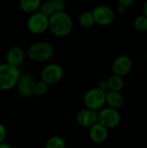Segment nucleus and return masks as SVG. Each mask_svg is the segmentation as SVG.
<instances>
[{"instance_id": "nucleus-17", "label": "nucleus", "mask_w": 147, "mask_h": 148, "mask_svg": "<svg viewBox=\"0 0 147 148\" xmlns=\"http://www.w3.org/2000/svg\"><path fill=\"white\" fill-rule=\"evenodd\" d=\"M79 23H80V25L82 28H84V29H91L95 24L92 11H88V10L83 11L80 15Z\"/></svg>"}, {"instance_id": "nucleus-29", "label": "nucleus", "mask_w": 147, "mask_h": 148, "mask_svg": "<svg viewBox=\"0 0 147 148\" xmlns=\"http://www.w3.org/2000/svg\"><path fill=\"white\" fill-rule=\"evenodd\" d=\"M146 61H147V54H146Z\"/></svg>"}, {"instance_id": "nucleus-5", "label": "nucleus", "mask_w": 147, "mask_h": 148, "mask_svg": "<svg viewBox=\"0 0 147 148\" xmlns=\"http://www.w3.org/2000/svg\"><path fill=\"white\" fill-rule=\"evenodd\" d=\"M121 121V116L119 110L112 108H102L98 112V123L107 129L117 127Z\"/></svg>"}, {"instance_id": "nucleus-16", "label": "nucleus", "mask_w": 147, "mask_h": 148, "mask_svg": "<svg viewBox=\"0 0 147 148\" xmlns=\"http://www.w3.org/2000/svg\"><path fill=\"white\" fill-rule=\"evenodd\" d=\"M107 82H108V87H109V90L112 91H118L120 92L125 85L124 82V79L122 76L117 75H112L108 77Z\"/></svg>"}, {"instance_id": "nucleus-22", "label": "nucleus", "mask_w": 147, "mask_h": 148, "mask_svg": "<svg viewBox=\"0 0 147 148\" xmlns=\"http://www.w3.org/2000/svg\"><path fill=\"white\" fill-rule=\"evenodd\" d=\"M54 6L55 8V11H63L66 6L65 0H52Z\"/></svg>"}, {"instance_id": "nucleus-10", "label": "nucleus", "mask_w": 147, "mask_h": 148, "mask_svg": "<svg viewBox=\"0 0 147 148\" xmlns=\"http://www.w3.org/2000/svg\"><path fill=\"white\" fill-rule=\"evenodd\" d=\"M132 66L133 63L130 57L126 55H120L113 60L112 64V70L114 75L123 77L130 73Z\"/></svg>"}, {"instance_id": "nucleus-11", "label": "nucleus", "mask_w": 147, "mask_h": 148, "mask_svg": "<svg viewBox=\"0 0 147 148\" xmlns=\"http://www.w3.org/2000/svg\"><path fill=\"white\" fill-rule=\"evenodd\" d=\"M75 120L79 126L89 128L98 122V112L85 108L77 113Z\"/></svg>"}, {"instance_id": "nucleus-26", "label": "nucleus", "mask_w": 147, "mask_h": 148, "mask_svg": "<svg viewBox=\"0 0 147 148\" xmlns=\"http://www.w3.org/2000/svg\"><path fill=\"white\" fill-rule=\"evenodd\" d=\"M0 148H12V147L10 144H8V143L3 141V142L0 143Z\"/></svg>"}, {"instance_id": "nucleus-1", "label": "nucleus", "mask_w": 147, "mask_h": 148, "mask_svg": "<svg viewBox=\"0 0 147 148\" xmlns=\"http://www.w3.org/2000/svg\"><path fill=\"white\" fill-rule=\"evenodd\" d=\"M73 26L72 18L64 10L55 12L49 17V29L57 37H65L70 35Z\"/></svg>"}, {"instance_id": "nucleus-6", "label": "nucleus", "mask_w": 147, "mask_h": 148, "mask_svg": "<svg viewBox=\"0 0 147 148\" xmlns=\"http://www.w3.org/2000/svg\"><path fill=\"white\" fill-rule=\"evenodd\" d=\"M27 28L29 31L34 35H40L49 29V16L37 10L28 18Z\"/></svg>"}, {"instance_id": "nucleus-12", "label": "nucleus", "mask_w": 147, "mask_h": 148, "mask_svg": "<svg viewBox=\"0 0 147 148\" xmlns=\"http://www.w3.org/2000/svg\"><path fill=\"white\" fill-rule=\"evenodd\" d=\"M24 58H25V53L23 49L19 46H13L6 53L5 62L19 68V66L23 64Z\"/></svg>"}, {"instance_id": "nucleus-20", "label": "nucleus", "mask_w": 147, "mask_h": 148, "mask_svg": "<svg viewBox=\"0 0 147 148\" xmlns=\"http://www.w3.org/2000/svg\"><path fill=\"white\" fill-rule=\"evenodd\" d=\"M39 11H41L42 14L46 15L49 17L55 12H56L52 0H45L44 2H42L39 8Z\"/></svg>"}, {"instance_id": "nucleus-21", "label": "nucleus", "mask_w": 147, "mask_h": 148, "mask_svg": "<svg viewBox=\"0 0 147 148\" xmlns=\"http://www.w3.org/2000/svg\"><path fill=\"white\" fill-rule=\"evenodd\" d=\"M133 27L139 32L147 31V17L144 15L138 16L133 20Z\"/></svg>"}, {"instance_id": "nucleus-18", "label": "nucleus", "mask_w": 147, "mask_h": 148, "mask_svg": "<svg viewBox=\"0 0 147 148\" xmlns=\"http://www.w3.org/2000/svg\"><path fill=\"white\" fill-rule=\"evenodd\" d=\"M44 148H66V143L62 137L52 136L45 143Z\"/></svg>"}, {"instance_id": "nucleus-19", "label": "nucleus", "mask_w": 147, "mask_h": 148, "mask_svg": "<svg viewBox=\"0 0 147 148\" xmlns=\"http://www.w3.org/2000/svg\"><path fill=\"white\" fill-rule=\"evenodd\" d=\"M49 84L46 83L44 81L38 80L35 82V86H34V95L36 96H43L47 94L48 90H49Z\"/></svg>"}, {"instance_id": "nucleus-8", "label": "nucleus", "mask_w": 147, "mask_h": 148, "mask_svg": "<svg viewBox=\"0 0 147 148\" xmlns=\"http://www.w3.org/2000/svg\"><path fill=\"white\" fill-rule=\"evenodd\" d=\"M63 77V69L56 63L46 65L41 72V79L49 85L58 83Z\"/></svg>"}, {"instance_id": "nucleus-9", "label": "nucleus", "mask_w": 147, "mask_h": 148, "mask_svg": "<svg viewBox=\"0 0 147 148\" xmlns=\"http://www.w3.org/2000/svg\"><path fill=\"white\" fill-rule=\"evenodd\" d=\"M35 82L36 81L30 75H21L16 85V88L19 95L24 98H29L33 96Z\"/></svg>"}, {"instance_id": "nucleus-15", "label": "nucleus", "mask_w": 147, "mask_h": 148, "mask_svg": "<svg viewBox=\"0 0 147 148\" xmlns=\"http://www.w3.org/2000/svg\"><path fill=\"white\" fill-rule=\"evenodd\" d=\"M41 3L42 0H19L20 9L23 12L29 14H32L39 10Z\"/></svg>"}, {"instance_id": "nucleus-13", "label": "nucleus", "mask_w": 147, "mask_h": 148, "mask_svg": "<svg viewBox=\"0 0 147 148\" xmlns=\"http://www.w3.org/2000/svg\"><path fill=\"white\" fill-rule=\"evenodd\" d=\"M89 137L94 143L102 144L108 138V129L97 122L89 127Z\"/></svg>"}, {"instance_id": "nucleus-24", "label": "nucleus", "mask_w": 147, "mask_h": 148, "mask_svg": "<svg viewBox=\"0 0 147 148\" xmlns=\"http://www.w3.org/2000/svg\"><path fill=\"white\" fill-rule=\"evenodd\" d=\"M135 1L136 0H118V3H119L120 5H121V6L125 7L126 9H127V8L131 7L134 3Z\"/></svg>"}, {"instance_id": "nucleus-27", "label": "nucleus", "mask_w": 147, "mask_h": 148, "mask_svg": "<svg viewBox=\"0 0 147 148\" xmlns=\"http://www.w3.org/2000/svg\"><path fill=\"white\" fill-rule=\"evenodd\" d=\"M143 15L147 17V0H146L144 5H143Z\"/></svg>"}, {"instance_id": "nucleus-2", "label": "nucleus", "mask_w": 147, "mask_h": 148, "mask_svg": "<svg viewBox=\"0 0 147 148\" xmlns=\"http://www.w3.org/2000/svg\"><path fill=\"white\" fill-rule=\"evenodd\" d=\"M54 52L52 44L45 41H40L29 45L27 49V56L33 62H44L53 57Z\"/></svg>"}, {"instance_id": "nucleus-7", "label": "nucleus", "mask_w": 147, "mask_h": 148, "mask_svg": "<svg viewBox=\"0 0 147 148\" xmlns=\"http://www.w3.org/2000/svg\"><path fill=\"white\" fill-rule=\"evenodd\" d=\"M92 14L95 23L101 26H108L112 24L115 19L113 10L107 5H98L93 10Z\"/></svg>"}, {"instance_id": "nucleus-23", "label": "nucleus", "mask_w": 147, "mask_h": 148, "mask_svg": "<svg viewBox=\"0 0 147 148\" xmlns=\"http://www.w3.org/2000/svg\"><path fill=\"white\" fill-rule=\"evenodd\" d=\"M7 136V130L5 127L0 122V143L3 142Z\"/></svg>"}, {"instance_id": "nucleus-3", "label": "nucleus", "mask_w": 147, "mask_h": 148, "mask_svg": "<svg viewBox=\"0 0 147 148\" xmlns=\"http://www.w3.org/2000/svg\"><path fill=\"white\" fill-rule=\"evenodd\" d=\"M21 75L19 68L8 64H0V90L9 91L16 88V82Z\"/></svg>"}, {"instance_id": "nucleus-4", "label": "nucleus", "mask_w": 147, "mask_h": 148, "mask_svg": "<svg viewBox=\"0 0 147 148\" xmlns=\"http://www.w3.org/2000/svg\"><path fill=\"white\" fill-rule=\"evenodd\" d=\"M106 94L107 92L99 88L89 89L83 97V104L85 108L94 111L101 110L106 104Z\"/></svg>"}, {"instance_id": "nucleus-14", "label": "nucleus", "mask_w": 147, "mask_h": 148, "mask_svg": "<svg viewBox=\"0 0 147 148\" xmlns=\"http://www.w3.org/2000/svg\"><path fill=\"white\" fill-rule=\"evenodd\" d=\"M106 104L109 108L119 110L124 104V97L120 92L108 90L106 94Z\"/></svg>"}, {"instance_id": "nucleus-25", "label": "nucleus", "mask_w": 147, "mask_h": 148, "mask_svg": "<svg viewBox=\"0 0 147 148\" xmlns=\"http://www.w3.org/2000/svg\"><path fill=\"white\" fill-rule=\"evenodd\" d=\"M100 89L105 91V92H107L109 90V87H108V82H107V80H102L99 82V85L98 87Z\"/></svg>"}, {"instance_id": "nucleus-28", "label": "nucleus", "mask_w": 147, "mask_h": 148, "mask_svg": "<svg viewBox=\"0 0 147 148\" xmlns=\"http://www.w3.org/2000/svg\"><path fill=\"white\" fill-rule=\"evenodd\" d=\"M126 9L125 8V7H123V6H121V5H118V7H117V11L119 12V13H123V12H125V10H126Z\"/></svg>"}]
</instances>
